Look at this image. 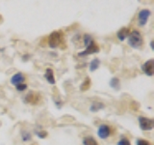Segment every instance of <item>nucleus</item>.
Listing matches in <instances>:
<instances>
[{
	"label": "nucleus",
	"instance_id": "obj_14",
	"mask_svg": "<svg viewBox=\"0 0 154 145\" xmlns=\"http://www.w3.org/2000/svg\"><path fill=\"white\" fill-rule=\"evenodd\" d=\"M99 66H100V60L98 58H94V59H93L90 63V71L94 72L98 69Z\"/></svg>",
	"mask_w": 154,
	"mask_h": 145
},
{
	"label": "nucleus",
	"instance_id": "obj_9",
	"mask_svg": "<svg viewBox=\"0 0 154 145\" xmlns=\"http://www.w3.org/2000/svg\"><path fill=\"white\" fill-rule=\"evenodd\" d=\"M25 81V76H24L21 72H17L11 77V84L14 86H17L20 83H24Z\"/></svg>",
	"mask_w": 154,
	"mask_h": 145
},
{
	"label": "nucleus",
	"instance_id": "obj_12",
	"mask_svg": "<svg viewBox=\"0 0 154 145\" xmlns=\"http://www.w3.org/2000/svg\"><path fill=\"white\" fill-rule=\"evenodd\" d=\"M104 108V105L102 103H99V102H94L90 106V111L91 112H97L98 110L103 109Z\"/></svg>",
	"mask_w": 154,
	"mask_h": 145
},
{
	"label": "nucleus",
	"instance_id": "obj_7",
	"mask_svg": "<svg viewBox=\"0 0 154 145\" xmlns=\"http://www.w3.org/2000/svg\"><path fill=\"white\" fill-rule=\"evenodd\" d=\"M111 134V128L108 125L106 124H102L98 127L97 130V135L101 138V139H106L110 137Z\"/></svg>",
	"mask_w": 154,
	"mask_h": 145
},
{
	"label": "nucleus",
	"instance_id": "obj_20",
	"mask_svg": "<svg viewBox=\"0 0 154 145\" xmlns=\"http://www.w3.org/2000/svg\"><path fill=\"white\" fill-rule=\"evenodd\" d=\"M36 134L38 135V137L40 138H45L47 137V132H45V130H36Z\"/></svg>",
	"mask_w": 154,
	"mask_h": 145
},
{
	"label": "nucleus",
	"instance_id": "obj_2",
	"mask_svg": "<svg viewBox=\"0 0 154 145\" xmlns=\"http://www.w3.org/2000/svg\"><path fill=\"white\" fill-rule=\"evenodd\" d=\"M63 35H64V34H63L62 31L52 32L49 35V38H48V46L51 48L58 47L63 42H64V40H63Z\"/></svg>",
	"mask_w": 154,
	"mask_h": 145
},
{
	"label": "nucleus",
	"instance_id": "obj_8",
	"mask_svg": "<svg viewBox=\"0 0 154 145\" xmlns=\"http://www.w3.org/2000/svg\"><path fill=\"white\" fill-rule=\"evenodd\" d=\"M41 100V96L38 94L34 93V92H30L29 94H27L24 98V103L26 104H31V105H36L38 104V102Z\"/></svg>",
	"mask_w": 154,
	"mask_h": 145
},
{
	"label": "nucleus",
	"instance_id": "obj_1",
	"mask_svg": "<svg viewBox=\"0 0 154 145\" xmlns=\"http://www.w3.org/2000/svg\"><path fill=\"white\" fill-rule=\"evenodd\" d=\"M128 45L135 50H141L143 45V38L142 36V33L138 30L130 31L128 36Z\"/></svg>",
	"mask_w": 154,
	"mask_h": 145
},
{
	"label": "nucleus",
	"instance_id": "obj_16",
	"mask_svg": "<svg viewBox=\"0 0 154 145\" xmlns=\"http://www.w3.org/2000/svg\"><path fill=\"white\" fill-rule=\"evenodd\" d=\"M90 87H91V79L90 77H86V79L83 81V83L80 86V89L81 91H86V90H88Z\"/></svg>",
	"mask_w": 154,
	"mask_h": 145
},
{
	"label": "nucleus",
	"instance_id": "obj_13",
	"mask_svg": "<svg viewBox=\"0 0 154 145\" xmlns=\"http://www.w3.org/2000/svg\"><path fill=\"white\" fill-rule=\"evenodd\" d=\"M109 85L112 87L113 89L115 90H119L120 89V80L119 77H113V79H111L110 82H109Z\"/></svg>",
	"mask_w": 154,
	"mask_h": 145
},
{
	"label": "nucleus",
	"instance_id": "obj_4",
	"mask_svg": "<svg viewBox=\"0 0 154 145\" xmlns=\"http://www.w3.org/2000/svg\"><path fill=\"white\" fill-rule=\"evenodd\" d=\"M151 16V12L150 10L148 9H143L139 12L138 14V24L141 27L144 26L148 21L149 17Z\"/></svg>",
	"mask_w": 154,
	"mask_h": 145
},
{
	"label": "nucleus",
	"instance_id": "obj_3",
	"mask_svg": "<svg viewBox=\"0 0 154 145\" xmlns=\"http://www.w3.org/2000/svg\"><path fill=\"white\" fill-rule=\"evenodd\" d=\"M140 128L143 130H151L154 128V120L151 118L144 117V116H140L138 118Z\"/></svg>",
	"mask_w": 154,
	"mask_h": 145
},
{
	"label": "nucleus",
	"instance_id": "obj_18",
	"mask_svg": "<svg viewBox=\"0 0 154 145\" xmlns=\"http://www.w3.org/2000/svg\"><path fill=\"white\" fill-rule=\"evenodd\" d=\"M21 138L23 141H29L31 138H32V135L31 134L27 132V130H23V133H22V135H21Z\"/></svg>",
	"mask_w": 154,
	"mask_h": 145
},
{
	"label": "nucleus",
	"instance_id": "obj_10",
	"mask_svg": "<svg viewBox=\"0 0 154 145\" xmlns=\"http://www.w3.org/2000/svg\"><path fill=\"white\" fill-rule=\"evenodd\" d=\"M129 33H130V29L127 27H122L120 28L119 30L117 33V37L120 42H123L125 39H126L129 36Z\"/></svg>",
	"mask_w": 154,
	"mask_h": 145
},
{
	"label": "nucleus",
	"instance_id": "obj_6",
	"mask_svg": "<svg viewBox=\"0 0 154 145\" xmlns=\"http://www.w3.org/2000/svg\"><path fill=\"white\" fill-rule=\"evenodd\" d=\"M143 72L148 76H152L154 74V59H149L144 62L142 66Z\"/></svg>",
	"mask_w": 154,
	"mask_h": 145
},
{
	"label": "nucleus",
	"instance_id": "obj_17",
	"mask_svg": "<svg viewBox=\"0 0 154 145\" xmlns=\"http://www.w3.org/2000/svg\"><path fill=\"white\" fill-rule=\"evenodd\" d=\"M83 41H84V45H85V47H87L91 42L94 41V39H93V37H91V36L90 35V34H85V35L83 36Z\"/></svg>",
	"mask_w": 154,
	"mask_h": 145
},
{
	"label": "nucleus",
	"instance_id": "obj_22",
	"mask_svg": "<svg viewBox=\"0 0 154 145\" xmlns=\"http://www.w3.org/2000/svg\"><path fill=\"white\" fill-rule=\"evenodd\" d=\"M27 84L26 83H20V84H18L16 86V89L17 91H25L27 89Z\"/></svg>",
	"mask_w": 154,
	"mask_h": 145
},
{
	"label": "nucleus",
	"instance_id": "obj_21",
	"mask_svg": "<svg viewBox=\"0 0 154 145\" xmlns=\"http://www.w3.org/2000/svg\"><path fill=\"white\" fill-rule=\"evenodd\" d=\"M118 145H131V143H130L129 139L126 138V137H122V139L119 140V141L118 142Z\"/></svg>",
	"mask_w": 154,
	"mask_h": 145
},
{
	"label": "nucleus",
	"instance_id": "obj_11",
	"mask_svg": "<svg viewBox=\"0 0 154 145\" xmlns=\"http://www.w3.org/2000/svg\"><path fill=\"white\" fill-rule=\"evenodd\" d=\"M45 77L46 79V80L48 81V83L50 84H55V76H54V72H53L52 69L50 68H47L45 70Z\"/></svg>",
	"mask_w": 154,
	"mask_h": 145
},
{
	"label": "nucleus",
	"instance_id": "obj_19",
	"mask_svg": "<svg viewBox=\"0 0 154 145\" xmlns=\"http://www.w3.org/2000/svg\"><path fill=\"white\" fill-rule=\"evenodd\" d=\"M136 145H151V142L148 141L146 139L140 138V139L136 140Z\"/></svg>",
	"mask_w": 154,
	"mask_h": 145
},
{
	"label": "nucleus",
	"instance_id": "obj_5",
	"mask_svg": "<svg viewBox=\"0 0 154 145\" xmlns=\"http://www.w3.org/2000/svg\"><path fill=\"white\" fill-rule=\"evenodd\" d=\"M99 51V47L97 46L94 41L91 42L90 45L86 47V50L82 52H79L78 55L79 56H87V55H91V54H94V53H97Z\"/></svg>",
	"mask_w": 154,
	"mask_h": 145
},
{
	"label": "nucleus",
	"instance_id": "obj_23",
	"mask_svg": "<svg viewBox=\"0 0 154 145\" xmlns=\"http://www.w3.org/2000/svg\"><path fill=\"white\" fill-rule=\"evenodd\" d=\"M150 47H151V50H153V41L150 42Z\"/></svg>",
	"mask_w": 154,
	"mask_h": 145
},
{
	"label": "nucleus",
	"instance_id": "obj_15",
	"mask_svg": "<svg viewBox=\"0 0 154 145\" xmlns=\"http://www.w3.org/2000/svg\"><path fill=\"white\" fill-rule=\"evenodd\" d=\"M83 145H98V143L93 137H86L83 139Z\"/></svg>",
	"mask_w": 154,
	"mask_h": 145
}]
</instances>
